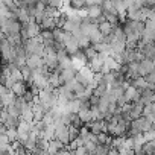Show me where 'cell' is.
I'll list each match as a JSON object with an SVG mask.
<instances>
[{
    "instance_id": "6da1fadb",
    "label": "cell",
    "mask_w": 155,
    "mask_h": 155,
    "mask_svg": "<svg viewBox=\"0 0 155 155\" xmlns=\"http://www.w3.org/2000/svg\"><path fill=\"white\" fill-rule=\"evenodd\" d=\"M43 47H44V46H43V41H41L40 35L23 41V49H25V52H26V56H28V55H40V56H41Z\"/></svg>"
},
{
    "instance_id": "7a4b0ae2",
    "label": "cell",
    "mask_w": 155,
    "mask_h": 155,
    "mask_svg": "<svg viewBox=\"0 0 155 155\" xmlns=\"http://www.w3.org/2000/svg\"><path fill=\"white\" fill-rule=\"evenodd\" d=\"M25 65L29 67L31 70H37V68H40V67L44 65V61H43V58L40 55H28Z\"/></svg>"
},
{
    "instance_id": "3957f363",
    "label": "cell",
    "mask_w": 155,
    "mask_h": 155,
    "mask_svg": "<svg viewBox=\"0 0 155 155\" xmlns=\"http://www.w3.org/2000/svg\"><path fill=\"white\" fill-rule=\"evenodd\" d=\"M153 61H150V59H141L140 62H138V68H137V74L138 76H144V74H147V73H150V71H153Z\"/></svg>"
},
{
    "instance_id": "277c9868",
    "label": "cell",
    "mask_w": 155,
    "mask_h": 155,
    "mask_svg": "<svg viewBox=\"0 0 155 155\" xmlns=\"http://www.w3.org/2000/svg\"><path fill=\"white\" fill-rule=\"evenodd\" d=\"M138 97H140V91L135 90L132 85H128L123 90V99H125V102H137Z\"/></svg>"
},
{
    "instance_id": "5b68a950",
    "label": "cell",
    "mask_w": 155,
    "mask_h": 155,
    "mask_svg": "<svg viewBox=\"0 0 155 155\" xmlns=\"http://www.w3.org/2000/svg\"><path fill=\"white\" fill-rule=\"evenodd\" d=\"M74 74H76V70L73 67H68V68L61 70L59 71V82H61V85L62 84H67L71 79H74Z\"/></svg>"
},
{
    "instance_id": "8992f818",
    "label": "cell",
    "mask_w": 155,
    "mask_h": 155,
    "mask_svg": "<svg viewBox=\"0 0 155 155\" xmlns=\"http://www.w3.org/2000/svg\"><path fill=\"white\" fill-rule=\"evenodd\" d=\"M153 99H155V96H153V90H152V88H144V90H141V91H140L138 102H140L141 105L152 104V102H153Z\"/></svg>"
},
{
    "instance_id": "52a82bcc",
    "label": "cell",
    "mask_w": 155,
    "mask_h": 155,
    "mask_svg": "<svg viewBox=\"0 0 155 155\" xmlns=\"http://www.w3.org/2000/svg\"><path fill=\"white\" fill-rule=\"evenodd\" d=\"M26 90H28V84L25 81H15L14 85L11 87V91L15 97H21L26 93Z\"/></svg>"
},
{
    "instance_id": "ba28073f",
    "label": "cell",
    "mask_w": 155,
    "mask_h": 155,
    "mask_svg": "<svg viewBox=\"0 0 155 155\" xmlns=\"http://www.w3.org/2000/svg\"><path fill=\"white\" fill-rule=\"evenodd\" d=\"M84 12H85V15L90 17L91 20H96L97 17L102 15V9H101V6H97V5H94V6H85V8H84Z\"/></svg>"
},
{
    "instance_id": "9c48e42d",
    "label": "cell",
    "mask_w": 155,
    "mask_h": 155,
    "mask_svg": "<svg viewBox=\"0 0 155 155\" xmlns=\"http://www.w3.org/2000/svg\"><path fill=\"white\" fill-rule=\"evenodd\" d=\"M113 29H114V26H111L108 21H102V23L97 25V31H99V34H101L102 37L111 35V34H113Z\"/></svg>"
},
{
    "instance_id": "30bf717a",
    "label": "cell",
    "mask_w": 155,
    "mask_h": 155,
    "mask_svg": "<svg viewBox=\"0 0 155 155\" xmlns=\"http://www.w3.org/2000/svg\"><path fill=\"white\" fill-rule=\"evenodd\" d=\"M55 28V18H50V17H44L43 15V20L40 23V29H49L52 31Z\"/></svg>"
},
{
    "instance_id": "8fae6325",
    "label": "cell",
    "mask_w": 155,
    "mask_h": 155,
    "mask_svg": "<svg viewBox=\"0 0 155 155\" xmlns=\"http://www.w3.org/2000/svg\"><path fill=\"white\" fill-rule=\"evenodd\" d=\"M78 28H79V26H78L76 23H73L71 20H65L64 21V25H62V28H61V31H64V32H67V34H71L74 29H78Z\"/></svg>"
},
{
    "instance_id": "7c38bea8",
    "label": "cell",
    "mask_w": 155,
    "mask_h": 155,
    "mask_svg": "<svg viewBox=\"0 0 155 155\" xmlns=\"http://www.w3.org/2000/svg\"><path fill=\"white\" fill-rule=\"evenodd\" d=\"M82 52H84V55H85L87 61H90V59H93V58H96V56H97V52H96V50L93 49V46H90V47L84 49Z\"/></svg>"
},
{
    "instance_id": "4fadbf2b",
    "label": "cell",
    "mask_w": 155,
    "mask_h": 155,
    "mask_svg": "<svg viewBox=\"0 0 155 155\" xmlns=\"http://www.w3.org/2000/svg\"><path fill=\"white\" fill-rule=\"evenodd\" d=\"M143 79H144V82L149 85V88H153V84H155V74H153V71L144 74V76H143Z\"/></svg>"
},
{
    "instance_id": "5bb4252c",
    "label": "cell",
    "mask_w": 155,
    "mask_h": 155,
    "mask_svg": "<svg viewBox=\"0 0 155 155\" xmlns=\"http://www.w3.org/2000/svg\"><path fill=\"white\" fill-rule=\"evenodd\" d=\"M71 155H90V153L87 152V149L84 146H78L71 150Z\"/></svg>"
},
{
    "instance_id": "9a60e30c",
    "label": "cell",
    "mask_w": 155,
    "mask_h": 155,
    "mask_svg": "<svg viewBox=\"0 0 155 155\" xmlns=\"http://www.w3.org/2000/svg\"><path fill=\"white\" fill-rule=\"evenodd\" d=\"M102 2H104V0H84L85 6H94V5L101 6V5H102Z\"/></svg>"
}]
</instances>
